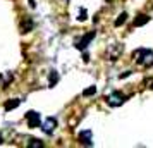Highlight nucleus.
I'll use <instances>...</instances> for the list:
<instances>
[{
	"label": "nucleus",
	"mask_w": 153,
	"mask_h": 148,
	"mask_svg": "<svg viewBox=\"0 0 153 148\" xmlns=\"http://www.w3.org/2000/svg\"><path fill=\"white\" fill-rule=\"evenodd\" d=\"M132 59H134L138 64H141V65H146V67L153 65V52L152 50L138 48L134 54H132Z\"/></svg>",
	"instance_id": "nucleus-1"
},
{
	"label": "nucleus",
	"mask_w": 153,
	"mask_h": 148,
	"mask_svg": "<svg viewBox=\"0 0 153 148\" xmlns=\"http://www.w3.org/2000/svg\"><path fill=\"white\" fill-rule=\"evenodd\" d=\"M126 100H127V97H126L124 93L120 91H112L108 97H107V103L110 107H120L122 103H124Z\"/></svg>",
	"instance_id": "nucleus-2"
},
{
	"label": "nucleus",
	"mask_w": 153,
	"mask_h": 148,
	"mask_svg": "<svg viewBox=\"0 0 153 148\" xmlns=\"http://www.w3.org/2000/svg\"><path fill=\"white\" fill-rule=\"evenodd\" d=\"M26 120H28V126L31 127V129H36V127L40 126V120H42V117H40V114L35 112V110H29L28 114H26Z\"/></svg>",
	"instance_id": "nucleus-3"
},
{
	"label": "nucleus",
	"mask_w": 153,
	"mask_h": 148,
	"mask_svg": "<svg viewBox=\"0 0 153 148\" xmlns=\"http://www.w3.org/2000/svg\"><path fill=\"white\" fill-rule=\"evenodd\" d=\"M55 129H57V120L53 119V117H48V119L42 124V131L45 134H53Z\"/></svg>",
	"instance_id": "nucleus-4"
},
{
	"label": "nucleus",
	"mask_w": 153,
	"mask_h": 148,
	"mask_svg": "<svg viewBox=\"0 0 153 148\" xmlns=\"http://www.w3.org/2000/svg\"><path fill=\"white\" fill-rule=\"evenodd\" d=\"M79 141H81V145L84 147H93V133H91L90 129H84L79 133Z\"/></svg>",
	"instance_id": "nucleus-5"
},
{
	"label": "nucleus",
	"mask_w": 153,
	"mask_h": 148,
	"mask_svg": "<svg viewBox=\"0 0 153 148\" xmlns=\"http://www.w3.org/2000/svg\"><path fill=\"white\" fill-rule=\"evenodd\" d=\"M95 35H97L95 31H90V33H86V35H84L83 38H81V40L76 43V48H77V50H84L86 47H88V45H90L91 40L95 38Z\"/></svg>",
	"instance_id": "nucleus-6"
},
{
	"label": "nucleus",
	"mask_w": 153,
	"mask_h": 148,
	"mask_svg": "<svg viewBox=\"0 0 153 148\" xmlns=\"http://www.w3.org/2000/svg\"><path fill=\"white\" fill-rule=\"evenodd\" d=\"M124 52V47L122 45H110L108 47V57H110V60H117L119 55Z\"/></svg>",
	"instance_id": "nucleus-7"
},
{
	"label": "nucleus",
	"mask_w": 153,
	"mask_h": 148,
	"mask_svg": "<svg viewBox=\"0 0 153 148\" xmlns=\"http://www.w3.org/2000/svg\"><path fill=\"white\" fill-rule=\"evenodd\" d=\"M150 21V16H146V14H139L136 19H134V26H145L146 22Z\"/></svg>",
	"instance_id": "nucleus-8"
},
{
	"label": "nucleus",
	"mask_w": 153,
	"mask_h": 148,
	"mask_svg": "<svg viewBox=\"0 0 153 148\" xmlns=\"http://www.w3.org/2000/svg\"><path fill=\"white\" fill-rule=\"evenodd\" d=\"M21 105V100L19 98H14V100H7L5 102V110H12V109H17V107Z\"/></svg>",
	"instance_id": "nucleus-9"
},
{
	"label": "nucleus",
	"mask_w": 153,
	"mask_h": 148,
	"mask_svg": "<svg viewBox=\"0 0 153 148\" xmlns=\"http://www.w3.org/2000/svg\"><path fill=\"white\" fill-rule=\"evenodd\" d=\"M57 83H59V72H57V71H52V72H50V76H48V85H50V88H53Z\"/></svg>",
	"instance_id": "nucleus-10"
},
{
	"label": "nucleus",
	"mask_w": 153,
	"mask_h": 148,
	"mask_svg": "<svg viewBox=\"0 0 153 148\" xmlns=\"http://www.w3.org/2000/svg\"><path fill=\"white\" fill-rule=\"evenodd\" d=\"M126 19H127V14H126V12H122V14H120L117 19H115V26H120V24H124Z\"/></svg>",
	"instance_id": "nucleus-11"
},
{
	"label": "nucleus",
	"mask_w": 153,
	"mask_h": 148,
	"mask_svg": "<svg viewBox=\"0 0 153 148\" xmlns=\"http://www.w3.org/2000/svg\"><path fill=\"white\" fill-rule=\"evenodd\" d=\"M28 147H29V148H40V147H43V143H42L40 140H31V141L28 143Z\"/></svg>",
	"instance_id": "nucleus-12"
},
{
	"label": "nucleus",
	"mask_w": 153,
	"mask_h": 148,
	"mask_svg": "<svg viewBox=\"0 0 153 148\" xmlns=\"http://www.w3.org/2000/svg\"><path fill=\"white\" fill-rule=\"evenodd\" d=\"M95 93H97V86H90L88 90L83 91V97H90V95H95Z\"/></svg>",
	"instance_id": "nucleus-13"
},
{
	"label": "nucleus",
	"mask_w": 153,
	"mask_h": 148,
	"mask_svg": "<svg viewBox=\"0 0 153 148\" xmlns=\"http://www.w3.org/2000/svg\"><path fill=\"white\" fill-rule=\"evenodd\" d=\"M77 19H79V21H84V19H86V10H84V9L79 10V17H77Z\"/></svg>",
	"instance_id": "nucleus-14"
},
{
	"label": "nucleus",
	"mask_w": 153,
	"mask_h": 148,
	"mask_svg": "<svg viewBox=\"0 0 153 148\" xmlns=\"http://www.w3.org/2000/svg\"><path fill=\"white\" fill-rule=\"evenodd\" d=\"M29 5H31V7H35L36 4H35V0H29Z\"/></svg>",
	"instance_id": "nucleus-15"
},
{
	"label": "nucleus",
	"mask_w": 153,
	"mask_h": 148,
	"mask_svg": "<svg viewBox=\"0 0 153 148\" xmlns=\"http://www.w3.org/2000/svg\"><path fill=\"white\" fill-rule=\"evenodd\" d=\"M2 141H4V138H2V134H0V145H2Z\"/></svg>",
	"instance_id": "nucleus-16"
}]
</instances>
